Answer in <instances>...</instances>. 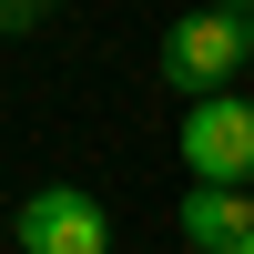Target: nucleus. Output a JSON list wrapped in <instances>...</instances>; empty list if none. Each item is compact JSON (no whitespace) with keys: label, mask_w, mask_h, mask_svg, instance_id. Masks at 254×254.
<instances>
[{"label":"nucleus","mask_w":254,"mask_h":254,"mask_svg":"<svg viewBox=\"0 0 254 254\" xmlns=\"http://www.w3.org/2000/svg\"><path fill=\"white\" fill-rule=\"evenodd\" d=\"M244 81H254V10H244Z\"/></svg>","instance_id":"423d86ee"},{"label":"nucleus","mask_w":254,"mask_h":254,"mask_svg":"<svg viewBox=\"0 0 254 254\" xmlns=\"http://www.w3.org/2000/svg\"><path fill=\"white\" fill-rule=\"evenodd\" d=\"M163 81H173L183 102H214L244 81V10H193L163 31Z\"/></svg>","instance_id":"f03ea898"},{"label":"nucleus","mask_w":254,"mask_h":254,"mask_svg":"<svg viewBox=\"0 0 254 254\" xmlns=\"http://www.w3.org/2000/svg\"><path fill=\"white\" fill-rule=\"evenodd\" d=\"M183 244H193V254L254 244V193H214V183H183Z\"/></svg>","instance_id":"20e7f679"},{"label":"nucleus","mask_w":254,"mask_h":254,"mask_svg":"<svg viewBox=\"0 0 254 254\" xmlns=\"http://www.w3.org/2000/svg\"><path fill=\"white\" fill-rule=\"evenodd\" d=\"M183 173L214 193H254V92L183 102Z\"/></svg>","instance_id":"f257e3e1"},{"label":"nucleus","mask_w":254,"mask_h":254,"mask_svg":"<svg viewBox=\"0 0 254 254\" xmlns=\"http://www.w3.org/2000/svg\"><path fill=\"white\" fill-rule=\"evenodd\" d=\"M10 234H20V254H112V214H102V193H81V183H41L10 214Z\"/></svg>","instance_id":"7ed1b4c3"},{"label":"nucleus","mask_w":254,"mask_h":254,"mask_svg":"<svg viewBox=\"0 0 254 254\" xmlns=\"http://www.w3.org/2000/svg\"><path fill=\"white\" fill-rule=\"evenodd\" d=\"M41 20H51L41 0H0V31H41Z\"/></svg>","instance_id":"39448f33"},{"label":"nucleus","mask_w":254,"mask_h":254,"mask_svg":"<svg viewBox=\"0 0 254 254\" xmlns=\"http://www.w3.org/2000/svg\"><path fill=\"white\" fill-rule=\"evenodd\" d=\"M224 254H254V244H224Z\"/></svg>","instance_id":"0eeeda50"}]
</instances>
